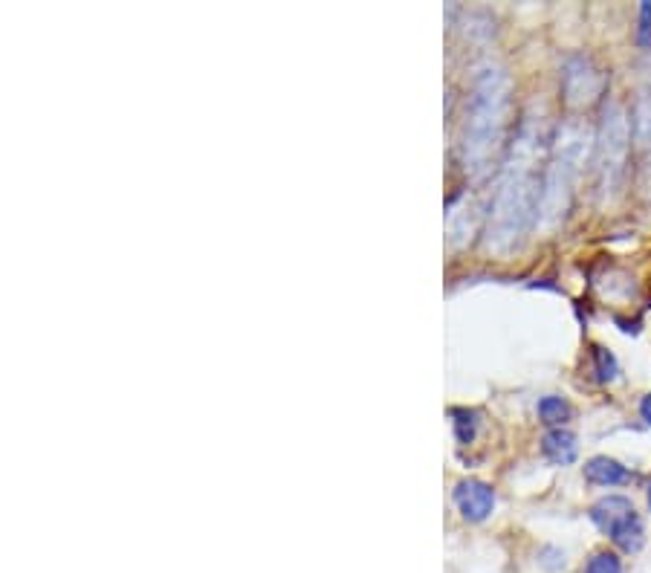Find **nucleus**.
<instances>
[{
	"label": "nucleus",
	"mask_w": 651,
	"mask_h": 573,
	"mask_svg": "<svg viewBox=\"0 0 651 573\" xmlns=\"http://www.w3.org/2000/svg\"><path fill=\"white\" fill-rule=\"evenodd\" d=\"M542 119L524 116L516 139L501 163L498 186L492 194L487 223V246L492 252H510L516 249L527 229L536 223L539 212V160L544 151Z\"/></svg>",
	"instance_id": "1"
},
{
	"label": "nucleus",
	"mask_w": 651,
	"mask_h": 573,
	"mask_svg": "<svg viewBox=\"0 0 651 573\" xmlns=\"http://www.w3.org/2000/svg\"><path fill=\"white\" fill-rule=\"evenodd\" d=\"M585 478L597 487H623L631 481V472L620 461H614L608 455H597L585 464Z\"/></svg>",
	"instance_id": "8"
},
{
	"label": "nucleus",
	"mask_w": 651,
	"mask_h": 573,
	"mask_svg": "<svg viewBox=\"0 0 651 573\" xmlns=\"http://www.w3.org/2000/svg\"><path fill=\"white\" fill-rule=\"evenodd\" d=\"M544 458L556 466H570L579 455V443L568 429H550L542 440Z\"/></svg>",
	"instance_id": "9"
},
{
	"label": "nucleus",
	"mask_w": 651,
	"mask_h": 573,
	"mask_svg": "<svg viewBox=\"0 0 651 573\" xmlns=\"http://www.w3.org/2000/svg\"><path fill=\"white\" fill-rule=\"evenodd\" d=\"M637 44L643 47V50H649L651 47V3H640V27H637Z\"/></svg>",
	"instance_id": "15"
},
{
	"label": "nucleus",
	"mask_w": 651,
	"mask_h": 573,
	"mask_svg": "<svg viewBox=\"0 0 651 573\" xmlns=\"http://www.w3.org/2000/svg\"><path fill=\"white\" fill-rule=\"evenodd\" d=\"M640 417L651 426V394L649 397H643V403H640Z\"/></svg>",
	"instance_id": "16"
},
{
	"label": "nucleus",
	"mask_w": 651,
	"mask_h": 573,
	"mask_svg": "<svg viewBox=\"0 0 651 573\" xmlns=\"http://www.w3.org/2000/svg\"><path fill=\"white\" fill-rule=\"evenodd\" d=\"M455 504L466 521H484L495 510V490L478 478H463L455 487Z\"/></svg>",
	"instance_id": "7"
},
{
	"label": "nucleus",
	"mask_w": 651,
	"mask_h": 573,
	"mask_svg": "<svg viewBox=\"0 0 651 573\" xmlns=\"http://www.w3.org/2000/svg\"><path fill=\"white\" fill-rule=\"evenodd\" d=\"M539 417H542V423H547V426L562 429L570 420L568 400L553 397V394H550V397H542V400H539Z\"/></svg>",
	"instance_id": "11"
},
{
	"label": "nucleus",
	"mask_w": 651,
	"mask_h": 573,
	"mask_svg": "<svg viewBox=\"0 0 651 573\" xmlns=\"http://www.w3.org/2000/svg\"><path fill=\"white\" fill-rule=\"evenodd\" d=\"M631 119L620 102H611L602 110L597 145H594V165H597L599 194L602 200H614L625 186L628 174V154H631Z\"/></svg>",
	"instance_id": "4"
},
{
	"label": "nucleus",
	"mask_w": 651,
	"mask_h": 573,
	"mask_svg": "<svg viewBox=\"0 0 651 573\" xmlns=\"http://www.w3.org/2000/svg\"><path fill=\"white\" fill-rule=\"evenodd\" d=\"M594 145H597V137H591L588 125L573 122V119L559 125L556 137L550 142V157L544 165L542 189H539L536 223L544 232L556 229L562 220L568 218L576 177L582 174V165L588 163Z\"/></svg>",
	"instance_id": "3"
},
{
	"label": "nucleus",
	"mask_w": 651,
	"mask_h": 573,
	"mask_svg": "<svg viewBox=\"0 0 651 573\" xmlns=\"http://www.w3.org/2000/svg\"><path fill=\"white\" fill-rule=\"evenodd\" d=\"M591 521L597 524L602 533L611 536V542L625 550L637 553L646 542V527L637 516L634 504L625 495H605L591 507Z\"/></svg>",
	"instance_id": "5"
},
{
	"label": "nucleus",
	"mask_w": 651,
	"mask_h": 573,
	"mask_svg": "<svg viewBox=\"0 0 651 573\" xmlns=\"http://www.w3.org/2000/svg\"><path fill=\"white\" fill-rule=\"evenodd\" d=\"M631 131H634V142L651 151V84L640 90L637 102H634V113H631Z\"/></svg>",
	"instance_id": "10"
},
{
	"label": "nucleus",
	"mask_w": 651,
	"mask_h": 573,
	"mask_svg": "<svg viewBox=\"0 0 651 573\" xmlns=\"http://www.w3.org/2000/svg\"><path fill=\"white\" fill-rule=\"evenodd\" d=\"M585 573H623V562L617 553H608V550H599L588 559Z\"/></svg>",
	"instance_id": "13"
},
{
	"label": "nucleus",
	"mask_w": 651,
	"mask_h": 573,
	"mask_svg": "<svg viewBox=\"0 0 651 573\" xmlns=\"http://www.w3.org/2000/svg\"><path fill=\"white\" fill-rule=\"evenodd\" d=\"M562 93L570 108H591L605 93V73L588 55H573L562 70Z\"/></svg>",
	"instance_id": "6"
},
{
	"label": "nucleus",
	"mask_w": 651,
	"mask_h": 573,
	"mask_svg": "<svg viewBox=\"0 0 651 573\" xmlns=\"http://www.w3.org/2000/svg\"><path fill=\"white\" fill-rule=\"evenodd\" d=\"M510 76L498 64H484L475 73V82L466 99L463 119L461 160L463 168L475 177H487L492 163L504 145L507 116H510Z\"/></svg>",
	"instance_id": "2"
},
{
	"label": "nucleus",
	"mask_w": 651,
	"mask_h": 573,
	"mask_svg": "<svg viewBox=\"0 0 651 573\" xmlns=\"http://www.w3.org/2000/svg\"><path fill=\"white\" fill-rule=\"evenodd\" d=\"M452 423H455V435L461 443H472V437H475V429H478V414L469 409H455L452 411Z\"/></svg>",
	"instance_id": "12"
},
{
	"label": "nucleus",
	"mask_w": 651,
	"mask_h": 573,
	"mask_svg": "<svg viewBox=\"0 0 651 573\" xmlns=\"http://www.w3.org/2000/svg\"><path fill=\"white\" fill-rule=\"evenodd\" d=\"M594 362H597V377L599 382H614L620 374V365H617V356L605 348H594Z\"/></svg>",
	"instance_id": "14"
},
{
	"label": "nucleus",
	"mask_w": 651,
	"mask_h": 573,
	"mask_svg": "<svg viewBox=\"0 0 651 573\" xmlns=\"http://www.w3.org/2000/svg\"><path fill=\"white\" fill-rule=\"evenodd\" d=\"M646 498H649V510H651V487H649V495H646Z\"/></svg>",
	"instance_id": "17"
}]
</instances>
